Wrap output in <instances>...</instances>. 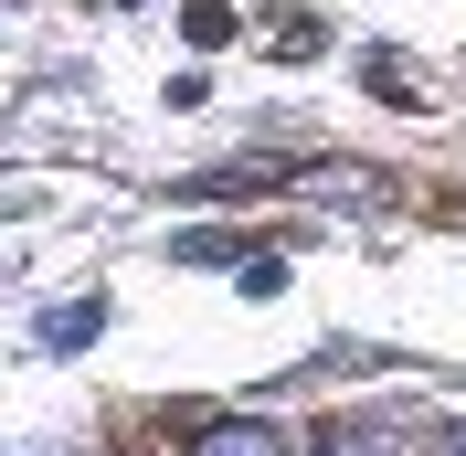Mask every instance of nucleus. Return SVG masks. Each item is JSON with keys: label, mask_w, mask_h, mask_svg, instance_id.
I'll use <instances>...</instances> for the list:
<instances>
[{"label": "nucleus", "mask_w": 466, "mask_h": 456, "mask_svg": "<svg viewBox=\"0 0 466 456\" xmlns=\"http://www.w3.org/2000/svg\"><path fill=\"white\" fill-rule=\"evenodd\" d=\"M180 32H191L202 54H223V43H233L244 22H233V0H180Z\"/></svg>", "instance_id": "nucleus-4"}, {"label": "nucleus", "mask_w": 466, "mask_h": 456, "mask_svg": "<svg viewBox=\"0 0 466 456\" xmlns=\"http://www.w3.org/2000/svg\"><path fill=\"white\" fill-rule=\"evenodd\" d=\"M191 456H287V435H276V425H255V414H223V425H202V435H191Z\"/></svg>", "instance_id": "nucleus-1"}, {"label": "nucleus", "mask_w": 466, "mask_h": 456, "mask_svg": "<svg viewBox=\"0 0 466 456\" xmlns=\"http://www.w3.org/2000/svg\"><path fill=\"white\" fill-rule=\"evenodd\" d=\"M106 329V297H75V308H43V350H86Z\"/></svg>", "instance_id": "nucleus-3"}, {"label": "nucleus", "mask_w": 466, "mask_h": 456, "mask_svg": "<svg viewBox=\"0 0 466 456\" xmlns=\"http://www.w3.org/2000/svg\"><path fill=\"white\" fill-rule=\"evenodd\" d=\"M424 456H466V425H445V435H435V446H424Z\"/></svg>", "instance_id": "nucleus-7"}, {"label": "nucleus", "mask_w": 466, "mask_h": 456, "mask_svg": "<svg viewBox=\"0 0 466 456\" xmlns=\"http://www.w3.org/2000/svg\"><path fill=\"white\" fill-rule=\"evenodd\" d=\"M233 276H244V297H276V286H287V255H244Z\"/></svg>", "instance_id": "nucleus-6"}, {"label": "nucleus", "mask_w": 466, "mask_h": 456, "mask_svg": "<svg viewBox=\"0 0 466 456\" xmlns=\"http://www.w3.org/2000/svg\"><path fill=\"white\" fill-rule=\"evenodd\" d=\"M308 456H413V446H403V425H329Z\"/></svg>", "instance_id": "nucleus-2"}, {"label": "nucleus", "mask_w": 466, "mask_h": 456, "mask_svg": "<svg viewBox=\"0 0 466 456\" xmlns=\"http://www.w3.org/2000/svg\"><path fill=\"white\" fill-rule=\"evenodd\" d=\"M170 255L180 265H244L255 244H233V233H170Z\"/></svg>", "instance_id": "nucleus-5"}]
</instances>
